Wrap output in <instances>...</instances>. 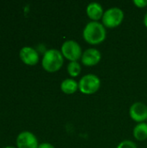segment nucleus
<instances>
[{
  "mask_svg": "<svg viewBox=\"0 0 147 148\" xmlns=\"http://www.w3.org/2000/svg\"><path fill=\"white\" fill-rule=\"evenodd\" d=\"M82 36L83 39L91 45L101 44L107 37L106 27L102 24V23L91 21L84 27Z\"/></svg>",
  "mask_w": 147,
  "mask_h": 148,
  "instance_id": "obj_1",
  "label": "nucleus"
},
{
  "mask_svg": "<svg viewBox=\"0 0 147 148\" xmlns=\"http://www.w3.org/2000/svg\"><path fill=\"white\" fill-rule=\"evenodd\" d=\"M64 63V57L61 50L55 49H49L43 54L42 59V66L43 69L49 73H55L59 71Z\"/></svg>",
  "mask_w": 147,
  "mask_h": 148,
  "instance_id": "obj_2",
  "label": "nucleus"
},
{
  "mask_svg": "<svg viewBox=\"0 0 147 148\" xmlns=\"http://www.w3.org/2000/svg\"><path fill=\"white\" fill-rule=\"evenodd\" d=\"M79 83V91L84 95H93L98 92L101 88V79L94 74H87L83 75Z\"/></svg>",
  "mask_w": 147,
  "mask_h": 148,
  "instance_id": "obj_3",
  "label": "nucleus"
},
{
  "mask_svg": "<svg viewBox=\"0 0 147 148\" xmlns=\"http://www.w3.org/2000/svg\"><path fill=\"white\" fill-rule=\"evenodd\" d=\"M125 17L124 11L119 7H112L105 10L102 16V24L108 29H113L120 26Z\"/></svg>",
  "mask_w": 147,
  "mask_h": 148,
  "instance_id": "obj_4",
  "label": "nucleus"
},
{
  "mask_svg": "<svg viewBox=\"0 0 147 148\" xmlns=\"http://www.w3.org/2000/svg\"><path fill=\"white\" fill-rule=\"evenodd\" d=\"M61 52L69 62H78L83 54L81 45L75 40L65 41L61 47Z\"/></svg>",
  "mask_w": 147,
  "mask_h": 148,
  "instance_id": "obj_5",
  "label": "nucleus"
},
{
  "mask_svg": "<svg viewBox=\"0 0 147 148\" xmlns=\"http://www.w3.org/2000/svg\"><path fill=\"white\" fill-rule=\"evenodd\" d=\"M16 143L17 148H38L39 147L37 138L29 131L21 132L16 137Z\"/></svg>",
  "mask_w": 147,
  "mask_h": 148,
  "instance_id": "obj_6",
  "label": "nucleus"
},
{
  "mask_svg": "<svg viewBox=\"0 0 147 148\" xmlns=\"http://www.w3.org/2000/svg\"><path fill=\"white\" fill-rule=\"evenodd\" d=\"M129 115L137 123L145 122L147 119V106L141 101L134 102L130 107Z\"/></svg>",
  "mask_w": 147,
  "mask_h": 148,
  "instance_id": "obj_7",
  "label": "nucleus"
},
{
  "mask_svg": "<svg viewBox=\"0 0 147 148\" xmlns=\"http://www.w3.org/2000/svg\"><path fill=\"white\" fill-rule=\"evenodd\" d=\"M19 56L22 62L29 66L36 65L39 62V53L36 49L29 46L23 47L20 49Z\"/></svg>",
  "mask_w": 147,
  "mask_h": 148,
  "instance_id": "obj_8",
  "label": "nucleus"
},
{
  "mask_svg": "<svg viewBox=\"0 0 147 148\" xmlns=\"http://www.w3.org/2000/svg\"><path fill=\"white\" fill-rule=\"evenodd\" d=\"M81 63L87 67H93L97 65L101 60V53L95 48L87 49L81 58Z\"/></svg>",
  "mask_w": 147,
  "mask_h": 148,
  "instance_id": "obj_9",
  "label": "nucleus"
},
{
  "mask_svg": "<svg viewBox=\"0 0 147 148\" xmlns=\"http://www.w3.org/2000/svg\"><path fill=\"white\" fill-rule=\"evenodd\" d=\"M86 12L88 16L94 22H98L100 19H102V16L104 15V10L101 3L93 2L88 4Z\"/></svg>",
  "mask_w": 147,
  "mask_h": 148,
  "instance_id": "obj_10",
  "label": "nucleus"
},
{
  "mask_svg": "<svg viewBox=\"0 0 147 148\" xmlns=\"http://www.w3.org/2000/svg\"><path fill=\"white\" fill-rule=\"evenodd\" d=\"M61 90L66 95H73L79 90V83L73 78H67L61 83Z\"/></svg>",
  "mask_w": 147,
  "mask_h": 148,
  "instance_id": "obj_11",
  "label": "nucleus"
},
{
  "mask_svg": "<svg viewBox=\"0 0 147 148\" xmlns=\"http://www.w3.org/2000/svg\"><path fill=\"white\" fill-rule=\"evenodd\" d=\"M133 137L139 141H144L147 140V123L141 122L138 123L133 131Z\"/></svg>",
  "mask_w": 147,
  "mask_h": 148,
  "instance_id": "obj_12",
  "label": "nucleus"
},
{
  "mask_svg": "<svg viewBox=\"0 0 147 148\" xmlns=\"http://www.w3.org/2000/svg\"><path fill=\"white\" fill-rule=\"evenodd\" d=\"M68 74L72 77H77L81 72V66L78 62H69L67 67Z\"/></svg>",
  "mask_w": 147,
  "mask_h": 148,
  "instance_id": "obj_13",
  "label": "nucleus"
},
{
  "mask_svg": "<svg viewBox=\"0 0 147 148\" xmlns=\"http://www.w3.org/2000/svg\"><path fill=\"white\" fill-rule=\"evenodd\" d=\"M116 148H138V147L133 141L126 140H123L120 143H119V145L117 146Z\"/></svg>",
  "mask_w": 147,
  "mask_h": 148,
  "instance_id": "obj_14",
  "label": "nucleus"
},
{
  "mask_svg": "<svg viewBox=\"0 0 147 148\" xmlns=\"http://www.w3.org/2000/svg\"><path fill=\"white\" fill-rule=\"evenodd\" d=\"M133 3L138 8H145L147 6V0H134Z\"/></svg>",
  "mask_w": 147,
  "mask_h": 148,
  "instance_id": "obj_15",
  "label": "nucleus"
},
{
  "mask_svg": "<svg viewBox=\"0 0 147 148\" xmlns=\"http://www.w3.org/2000/svg\"><path fill=\"white\" fill-rule=\"evenodd\" d=\"M38 148H55V147L50 144V143H48V142H44V143H42V144H39V147Z\"/></svg>",
  "mask_w": 147,
  "mask_h": 148,
  "instance_id": "obj_16",
  "label": "nucleus"
},
{
  "mask_svg": "<svg viewBox=\"0 0 147 148\" xmlns=\"http://www.w3.org/2000/svg\"><path fill=\"white\" fill-rule=\"evenodd\" d=\"M143 22H144V24H145V26L146 27V29H147V12H146V14L145 15V16H144V20H143Z\"/></svg>",
  "mask_w": 147,
  "mask_h": 148,
  "instance_id": "obj_17",
  "label": "nucleus"
},
{
  "mask_svg": "<svg viewBox=\"0 0 147 148\" xmlns=\"http://www.w3.org/2000/svg\"><path fill=\"white\" fill-rule=\"evenodd\" d=\"M3 148H17V147H3Z\"/></svg>",
  "mask_w": 147,
  "mask_h": 148,
  "instance_id": "obj_18",
  "label": "nucleus"
},
{
  "mask_svg": "<svg viewBox=\"0 0 147 148\" xmlns=\"http://www.w3.org/2000/svg\"><path fill=\"white\" fill-rule=\"evenodd\" d=\"M146 123H147V119H146Z\"/></svg>",
  "mask_w": 147,
  "mask_h": 148,
  "instance_id": "obj_19",
  "label": "nucleus"
}]
</instances>
